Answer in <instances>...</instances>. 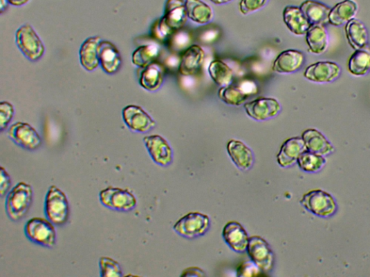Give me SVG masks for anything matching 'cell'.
Here are the masks:
<instances>
[{
	"mask_svg": "<svg viewBox=\"0 0 370 277\" xmlns=\"http://www.w3.org/2000/svg\"><path fill=\"white\" fill-rule=\"evenodd\" d=\"M34 191L30 184L20 182L7 194L6 211L8 218L15 222L26 217L33 202Z\"/></svg>",
	"mask_w": 370,
	"mask_h": 277,
	"instance_id": "6da1fadb",
	"label": "cell"
},
{
	"mask_svg": "<svg viewBox=\"0 0 370 277\" xmlns=\"http://www.w3.org/2000/svg\"><path fill=\"white\" fill-rule=\"evenodd\" d=\"M44 213L46 219L58 227L66 225L70 219L71 210L66 195L56 186H51L46 194Z\"/></svg>",
	"mask_w": 370,
	"mask_h": 277,
	"instance_id": "7a4b0ae2",
	"label": "cell"
},
{
	"mask_svg": "<svg viewBox=\"0 0 370 277\" xmlns=\"http://www.w3.org/2000/svg\"><path fill=\"white\" fill-rule=\"evenodd\" d=\"M26 238L37 245L53 248L57 240L55 225L49 220L33 218L29 220L24 227Z\"/></svg>",
	"mask_w": 370,
	"mask_h": 277,
	"instance_id": "3957f363",
	"label": "cell"
},
{
	"mask_svg": "<svg viewBox=\"0 0 370 277\" xmlns=\"http://www.w3.org/2000/svg\"><path fill=\"white\" fill-rule=\"evenodd\" d=\"M15 43L22 54L30 61L42 58L45 47L35 30L29 24L20 27L15 34Z\"/></svg>",
	"mask_w": 370,
	"mask_h": 277,
	"instance_id": "277c9868",
	"label": "cell"
},
{
	"mask_svg": "<svg viewBox=\"0 0 370 277\" xmlns=\"http://www.w3.org/2000/svg\"><path fill=\"white\" fill-rule=\"evenodd\" d=\"M300 204L320 218H330L337 210V204L332 195L323 190H313L304 194Z\"/></svg>",
	"mask_w": 370,
	"mask_h": 277,
	"instance_id": "5b68a950",
	"label": "cell"
},
{
	"mask_svg": "<svg viewBox=\"0 0 370 277\" xmlns=\"http://www.w3.org/2000/svg\"><path fill=\"white\" fill-rule=\"evenodd\" d=\"M211 227L210 218L201 213H190L174 225V231L186 238H196L205 235Z\"/></svg>",
	"mask_w": 370,
	"mask_h": 277,
	"instance_id": "8992f818",
	"label": "cell"
},
{
	"mask_svg": "<svg viewBox=\"0 0 370 277\" xmlns=\"http://www.w3.org/2000/svg\"><path fill=\"white\" fill-rule=\"evenodd\" d=\"M100 200L104 207L119 211H130L137 205L135 195L127 189L108 187L100 193Z\"/></svg>",
	"mask_w": 370,
	"mask_h": 277,
	"instance_id": "52a82bcc",
	"label": "cell"
},
{
	"mask_svg": "<svg viewBox=\"0 0 370 277\" xmlns=\"http://www.w3.org/2000/svg\"><path fill=\"white\" fill-rule=\"evenodd\" d=\"M187 19L185 0H167L164 17L159 23V29L166 35L172 30L182 28Z\"/></svg>",
	"mask_w": 370,
	"mask_h": 277,
	"instance_id": "ba28073f",
	"label": "cell"
},
{
	"mask_svg": "<svg viewBox=\"0 0 370 277\" xmlns=\"http://www.w3.org/2000/svg\"><path fill=\"white\" fill-rule=\"evenodd\" d=\"M8 135L16 144L29 151H35L41 145L40 135L37 130L28 123H15L8 129Z\"/></svg>",
	"mask_w": 370,
	"mask_h": 277,
	"instance_id": "9c48e42d",
	"label": "cell"
},
{
	"mask_svg": "<svg viewBox=\"0 0 370 277\" xmlns=\"http://www.w3.org/2000/svg\"><path fill=\"white\" fill-rule=\"evenodd\" d=\"M247 251L252 262L262 271H271L275 256L266 240L260 236L250 238Z\"/></svg>",
	"mask_w": 370,
	"mask_h": 277,
	"instance_id": "30bf717a",
	"label": "cell"
},
{
	"mask_svg": "<svg viewBox=\"0 0 370 277\" xmlns=\"http://www.w3.org/2000/svg\"><path fill=\"white\" fill-rule=\"evenodd\" d=\"M122 119L133 132L147 133L156 126V122L140 106L129 105L122 110Z\"/></svg>",
	"mask_w": 370,
	"mask_h": 277,
	"instance_id": "8fae6325",
	"label": "cell"
},
{
	"mask_svg": "<svg viewBox=\"0 0 370 277\" xmlns=\"http://www.w3.org/2000/svg\"><path fill=\"white\" fill-rule=\"evenodd\" d=\"M245 109L251 119L257 122H264L277 117L281 106L279 102L272 97H259L246 104Z\"/></svg>",
	"mask_w": 370,
	"mask_h": 277,
	"instance_id": "7c38bea8",
	"label": "cell"
},
{
	"mask_svg": "<svg viewBox=\"0 0 370 277\" xmlns=\"http://www.w3.org/2000/svg\"><path fill=\"white\" fill-rule=\"evenodd\" d=\"M339 64L332 61H318L309 66L304 73L305 78L316 84H329L340 77Z\"/></svg>",
	"mask_w": 370,
	"mask_h": 277,
	"instance_id": "4fadbf2b",
	"label": "cell"
},
{
	"mask_svg": "<svg viewBox=\"0 0 370 277\" xmlns=\"http://www.w3.org/2000/svg\"><path fill=\"white\" fill-rule=\"evenodd\" d=\"M143 142L155 164L164 167L172 164L173 151L169 142L164 137L160 135H151L145 137Z\"/></svg>",
	"mask_w": 370,
	"mask_h": 277,
	"instance_id": "5bb4252c",
	"label": "cell"
},
{
	"mask_svg": "<svg viewBox=\"0 0 370 277\" xmlns=\"http://www.w3.org/2000/svg\"><path fill=\"white\" fill-rule=\"evenodd\" d=\"M222 236L229 247L235 252L247 251L250 238L245 228L237 222H229L224 226Z\"/></svg>",
	"mask_w": 370,
	"mask_h": 277,
	"instance_id": "9a60e30c",
	"label": "cell"
},
{
	"mask_svg": "<svg viewBox=\"0 0 370 277\" xmlns=\"http://www.w3.org/2000/svg\"><path fill=\"white\" fill-rule=\"evenodd\" d=\"M306 146L301 137H293L284 142L277 155L279 165L284 169L292 167L297 164L299 155L305 151Z\"/></svg>",
	"mask_w": 370,
	"mask_h": 277,
	"instance_id": "2e32d148",
	"label": "cell"
},
{
	"mask_svg": "<svg viewBox=\"0 0 370 277\" xmlns=\"http://www.w3.org/2000/svg\"><path fill=\"white\" fill-rule=\"evenodd\" d=\"M305 61L304 54L289 50L281 52L272 64V70L279 74H293L299 71Z\"/></svg>",
	"mask_w": 370,
	"mask_h": 277,
	"instance_id": "e0dca14e",
	"label": "cell"
},
{
	"mask_svg": "<svg viewBox=\"0 0 370 277\" xmlns=\"http://www.w3.org/2000/svg\"><path fill=\"white\" fill-rule=\"evenodd\" d=\"M102 41L99 37H90L80 47V62L89 72L95 70L100 65V46Z\"/></svg>",
	"mask_w": 370,
	"mask_h": 277,
	"instance_id": "ac0fdd59",
	"label": "cell"
},
{
	"mask_svg": "<svg viewBox=\"0 0 370 277\" xmlns=\"http://www.w3.org/2000/svg\"><path fill=\"white\" fill-rule=\"evenodd\" d=\"M228 152L239 170L247 171L253 166V152L244 142L236 140H230L228 144Z\"/></svg>",
	"mask_w": 370,
	"mask_h": 277,
	"instance_id": "d6986e66",
	"label": "cell"
},
{
	"mask_svg": "<svg viewBox=\"0 0 370 277\" xmlns=\"http://www.w3.org/2000/svg\"><path fill=\"white\" fill-rule=\"evenodd\" d=\"M100 61L102 70L108 75L117 73L122 66V57L115 44L102 40L100 46Z\"/></svg>",
	"mask_w": 370,
	"mask_h": 277,
	"instance_id": "ffe728a7",
	"label": "cell"
},
{
	"mask_svg": "<svg viewBox=\"0 0 370 277\" xmlns=\"http://www.w3.org/2000/svg\"><path fill=\"white\" fill-rule=\"evenodd\" d=\"M205 52L198 45H192L187 48L182 57L180 73L184 76L196 75L201 70L205 59Z\"/></svg>",
	"mask_w": 370,
	"mask_h": 277,
	"instance_id": "44dd1931",
	"label": "cell"
},
{
	"mask_svg": "<svg viewBox=\"0 0 370 277\" xmlns=\"http://www.w3.org/2000/svg\"><path fill=\"white\" fill-rule=\"evenodd\" d=\"M302 138L307 151L320 155L328 156L334 152V146L318 130L310 128L304 131Z\"/></svg>",
	"mask_w": 370,
	"mask_h": 277,
	"instance_id": "7402d4cb",
	"label": "cell"
},
{
	"mask_svg": "<svg viewBox=\"0 0 370 277\" xmlns=\"http://www.w3.org/2000/svg\"><path fill=\"white\" fill-rule=\"evenodd\" d=\"M284 23L293 34L297 36L306 35L311 24L305 17L300 8L287 6L283 12Z\"/></svg>",
	"mask_w": 370,
	"mask_h": 277,
	"instance_id": "603a6c76",
	"label": "cell"
},
{
	"mask_svg": "<svg viewBox=\"0 0 370 277\" xmlns=\"http://www.w3.org/2000/svg\"><path fill=\"white\" fill-rule=\"evenodd\" d=\"M300 9L312 26L322 25L326 26L330 24L329 16L331 8L329 6L314 1V0H307V1L301 5Z\"/></svg>",
	"mask_w": 370,
	"mask_h": 277,
	"instance_id": "cb8c5ba5",
	"label": "cell"
},
{
	"mask_svg": "<svg viewBox=\"0 0 370 277\" xmlns=\"http://www.w3.org/2000/svg\"><path fill=\"white\" fill-rule=\"evenodd\" d=\"M164 71L160 65L152 63L142 68L139 75V83L142 88L154 92L160 88L164 84Z\"/></svg>",
	"mask_w": 370,
	"mask_h": 277,
	"instance_id": "d4e9b609",
	"label": "cell"
},
{
	"mask_svg": "<svg viewBox=\"0 0 370 277\" xmlns=\"http://www.w3.org/2000/svg\"><path fill=\"white\" fill-rule=\"evenodd\" d=\"M306 41L311 53L324 54L329 45V32L325 26L313 25L306 34Z\"/></svg>",
	"mask_w": 370,
	"mask_h": 277,
	"instance_id": "484cf974",
	"label": "cell"
},
{
	"mask_svg": "<svg viewBox=\"0 0 370 277\" xmlns=\"http://www.w3.org/2000/svg\"><path fill=\"white\" fill-rule=\"evenodd\" d=\"M187 18L199 25L211 23L214 19L213 9L202 0H185Z\"/></svg>",
	"mask_w": 370,
	"mask_h": 277,
	"instance_id": "4316f807",
	"label": "cell"
},
{
	"mask_svg": "<svg viewBox=\"0 0 370 277\" xmlns=\"http://www.w3.org/2000/svg\"><path fill=\"white\" fill-rule=\"evenodd\" d=\"M358 4L353 0H345V1L337 4L331 11L329 19L330 24L334 26H341L348 23L355 19L358 13Z\"/></svg>",
	"mask_w": 370,
	"mask_h": 277,
	"instance_id": "83f0119b",
	"label": "cell"
},
{
	"mask_svg": "<svg viewBox=\"0 0 370 277\" xmlns=\"http://www.w3.org/2000/svg\"><path fill=\"white\" fill-rule=\"evenodd\" d=\"M349 70L355 76L362 77L370 71V48L365 46L355 50L349 61Z\"/></svg>",
	"mask_w": 370,
	"mask_h": 277,
	"instance_id": "f1b7e54d",
	"label": "cell"
},
{
	"mask_svg": "<svg viewBox=\"0 0 370 277\" xmlns=\"http://www.w3.org/2000/svg\"><path fill=\"white\" fill-rule=\"evenodd\" d=\"M346 35L349 44L355 50L367 45L368 32L364 25L353 19L346 23Z\"/></svg>",
	"mask_w": 370,
	"mask_h": 277,
	"instance_id": "f546056e",
	"label": "cell"
},
{
	"mask_svg": "<svg viewBox=\"0 0 370 277\" xmlns=\"http://www.w3.org/2000/svg\"><path fill=\"white\" fill-rule=\"evenodd\" d=\"M208 73L219 86L227 87L232 84L234 73L226 63L221 60L213 61L208 67Z\"/></svg>",
	"mask_w": 370,
	"mask_h": 277,
	"instance_id": "4dcf8cb0",
	"label": "cell"
},
{
	"mask_svg": "<svg viewBox=\"0 0 370 277\" xmlns=\"http://www.w3.org/2000/svg\"><path fill=\"white\" fill-rule=\"evenodd\" d=\"M297 164L299 169L303 171L314 173L324 169L326 164V160L324 156L306 150L299 155Z\"/></svg>",
	"mask_w": 370,
	"mask_h": 277,
	"instance_id": "1f68e13d",
	"label": "cell"
},
{
	"mask_svg": "<svg viewBox=\"0 0 370 277\" xmlns=\"http://www.w3.org/2000/svg\"><path fill=\"white\" fill-rule=\"evenodd\" d=\"M219 97L223 102L229 106H239L246 103L248 100V95L240 88L230 85L220 88Z\"/></svg>",
	"mask_w": 370,
	"mask_h": 277,
	"instance_id": "d6a6232c",
	"label": "cell"
},
{
	"mask_svg": "<svg viewBox=\"0 0 370 277\" xmlns=\"http://www.w3.org/2000/svg\"><path fill=\"white\" fill-rule=\"evenodd\" d=\"M158 55V48L156 46H142L133 54L132 61L136 66L144 68L154 63Z\"/></svg>",
	"mask_w": 370,
	"mask_h": 277,
	"instance_id": "836d02e7",
	"label": "cell"
},
{
	"mask_svg": "<svg viewBox=\"0 0 370 277\" xmlns=\"http://www.w3.org/2000/svg\"><path fill=\"white\" fill-rule=\"evenodd\" d=\"M99 265L102 277H120L122 276L120 265L113 258L106 256L101 257Z\"/></svg>",
	"mask_w": 370,
	"mask_h": 277,
	"instance_id": "e575fe53",
	"label": "cell"
},
{
	"mask_svg": "<svg viewBox=\"0 0 370 277\" xmlns=\"http://www.w3.org/2000/svg\"><path fill=\"white\" fill-rule=\"evenodd\" d=\"M15 110L13 106L3 102L0 104V131L2 133L8 128L13 119Z\"/></svg>",
	"mask_w": 370,
	"mask_h": 277,
	"instance_id": "d590c367",
	"label": "cell"
},
{
	"mask_svg": "<svg viewBox=\"0 0 370 277\" xmlns=\"http://www.w3.org/2000/svg\"><path fill=\"white\" fill-rule=\"evenodd\" d=\"M268 0H241L239 3L240 12L248 15L263 9Z\"/></svg>",
	"mask_w": 370,
	"mask_h": 277,
	"instance_id": "8d00e7d4",
	"label": "cell"
},
{
	"mask_svg": "<svg viewBox=\"0 0 370 277\" xmlns=\"http://www.w3.org/2000/svg\"><path fill=\"white\" fill-rule=\"evenodd\" d=\"M12 180L7 171L1 167V182H0V195L4 198L10 191Z\"/></svg>",
	"mask_w": 370,
	"mask_h": 277,
	"instance_id": "74e56055",
	"label": "cell"
},
{
	"mask_svg": "<svg viewBox=\"0 0 370 277\" xmlns=\"http://www.w3.org/2000/svg\"><path fill=\"white\" fill-rule=\"evenodd\" d=\"M261 269L254 262H247L239 269V275L242 276H250L259 275Z\"/></svg>",
	"mask_w": 370,
	"mask_h": 277,
	"instance_id": "f35d334b",
	"label": "cell"
},
{
	"mask_svg": "<svg viewBox=\"0 0 370 277\" xmlns=\"http://www.w3.org/2000/svg\"><path fill=\"white\" fill-rule=\"evenodd\" d=\"M181 276H205V274L204 273V271L200 268L189 267L184 270Z\"/></svg>",
	"mask_w": 370,
	"mask_h": 277,
	"instance_id": "ab89813d",
	"label": "cell"
},
{
	"mask_svg": "<svg viewBox=\"0 0 370 277\" xmlns=\"http://www.w3.org/2000/svg\"><path fill=\"white\" fill-rule=\"evenodd\" d=\"M8 3L15 7H21L29 2V0H8Z\"/></svg>",
	"mask_w": 370,
	"mask_h": 277,
	"instance_id": "60d3db41",
	"label": "cell"
},
{
	"mask_svg": "<svg viewBox=\"0 0 370 277\" xmlns=\"http://www.w3.org/2000/svg\"><path fill=\"white\" fill-rule=\"evenodd\" d=\"M8 0H0V12L4 13L9 8Z\"/></svg>",
	"mask_w": 370,
	"mask_h": 277,
	"instance_id": "b9f144b4",
	"label": "cell"
},
{
	"mask_svg": "<svg viewBox=\"0 0 370 277\" xmlns=\"http://www.w3.org/2000/svg\"><path fill=\"white\" fill-rule=\"evenodd\" d=\"M211 1L215 5L221 6L228 4L233 1V0H211Z\"/></svg>",
	"mask_w": 370,
	"mask_h": 277,
	"instance_id": "7bdbcfd3",
	"label": "cell"
}]
</instances>
